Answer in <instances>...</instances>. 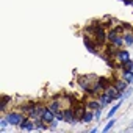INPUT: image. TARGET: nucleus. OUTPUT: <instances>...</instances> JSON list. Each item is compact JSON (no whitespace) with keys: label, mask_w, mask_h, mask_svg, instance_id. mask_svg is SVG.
<instances>
[{"label":"nucleus","mask_w":133,"mask_h":133,"mask_svg":"<svg viewBox=\"0 0 133 133\" xmlns=\"http://www.w3.org/2000/svg\"><path fill=\"white\" fill-rule=\"evenodd\" d=\"M97 78H99V77H96V75H78V77H77V83H78L80 89L88 94V92L92 89V85H94V82H96Z\"/></svg>","instance_id":"f257e3e1"},{"label":"nucleus","mask_w":133,"mask_h":133,"mask_svg":"<svg viewBox=\"0 0 133 133\" xmlns=\"http://www.w3.org/2000/svg\"><path fill=\"white\" fill-rule=\"evenodd\" d=\"M2 114H5L6 116V119H8V122H10V125L11 127H19L21 125V122L25 119V116L27 114H24L22 111H19V110H11V111H6V113H2Z\"/></svg>","instance_id":"f03ea898"},{"label":"nucleus","mask_w":133,"mask_h":133,"mask_svg":"<svg viewBox=\"0 0 133 133\" xmlns=\"http://www.w3.org/2000/svg\"><path fill=\"white\" fill-rule=\"evenodd\" d=\"M111 56L117 61V63H121V64H124L127 59H130V52L127 50V49H113V52H111Z\"/></svg>","instance_id":"7ed1b4c3"},{"label":"nucleus","mask_w":133,"mask_h":133,"mask_svg":"<svg viewBox=\"0 0 133 133\" xmlns=\"http://www.w3.org/2000/svg\"><path fill=\"white\" fill-rule=\"evenodd\" d=\"M83 44H85V47H86V50L89 52V53H92V55H99V45H97V42H96V39H91L89 36H83Z\"/></svg>","instance_id":"20e7f679"},{"label":"nucleus","mask_w":133,"mask_h":133,"mask_svg":"<svg viewBox=\"0 0 133 133\" xmlns=\"http://www.w3.org/2000/svg\"><path fill=\"white\" fill-rule=\"evenodd\" d=\"M45 110H47V105H41V103H36V105L33 107V110H31V111H30L27 116H28V117H31V119H41Z\"/></svg>","instance_id":"39448f33"},{"label":"nucleus","mask_w":133,"mask_h":133,"mask_svg":"<svg viewBox=\"0 0 133 133\" xmlns=\"http://www.w3.org/2000/svg\"><path fill=\"white\" fill-rule=\"evenodd\" d=\"M19 130H25V131H33L35 130V119H31V117H28V116H25V119L21 122V125L17 127Z\"/></svg>","instance_id":"423d86ee"},{"label":"nucleus","mask_w":133,"mask_h":133,"mask_svg":"<svg viewBox=\"0 0 133 133\" xmlns=\"http://www.w3.org/2000/svg\"><path fill=\"white\" fill-rule=\"evenodd\" d=\"M74 119H75V110H74V107H72V105L66 107V108H64V122L71 124Z\"/></svg>","instance_id":"0eeeda50"},{"label":"nucleus","mask_w":133,"mask_h":133,"mask_svg":"<svg viewBox=\"0 0 133 133\" xmlns=\"http://www.w3.org/2000/svg\"><path fill=\"white\" fill-rule=\"evenodd\" d=\"M97 99H99V102H100V107H102V108H105V107H108V105H111V103H113L111 97H110L105 91H102V92L97 96Z\"/></svg>","instance_id":"6e6552de"},{"label":"nucleus","mask_w":133,"mask_h":133,"mask_svg":"<svg viewBox=\"0 0 133 133\" xmlns=\"http://www.w3.org/2000/svg\"><path fill=\"white\" fill-rule=\"evenodd\" d=\"M121 78H124L128 85H133V69H122Z\"/></svg>","instance_id":"1a4fd4ad"},{"label":"nucleus","mask_w":133,"mask_h":133,"mask_svg":"<svg viewBox=\"0 0 133 133\" xmlns=\"http://www.w3.org/2000/svg\"><path fill=\"white\" fill-rule=\"evenodd\" d=\"M13 102V97L8 96V94H3L2 96V100H0V111L2 113H6V108H8V103Z\"/></svg>","instance_id":"9d476101"},{"label":"nucleus","mask_w":133,"mask_h":133,"mask_svg":"<svg viewBox=\"0 0 133 133\" xmlns=\"http://www.w3.org/2000/svg\"><path fill=\"white\" fill-rule=\"evenodd\" d=\"M113 85L116 86V89H117L119 92H124V91H125V89L130 86V85H128V83H127L124 78H116V80L113 82Z\"/></svg>","instance_id":"9b49d317"},{"label":"nucleus","mask_w":133,"mask_h":133,"mask_svg":"<svg viewBox=\"0 0 133 133\" xmlns=\"http://www.w3.org/2000/svg\"><path fill=\"white\" fill-rule=\"evenodd\" d=\"M41 119H42L45 124H50L53 119H56V116H55V113H53V111H52V110L47 107V110L44 111V114H42V117H41Z\"/></svg>","instance_id":"f8f14e48"},{"label":"nucleus","mask_w":133,"mask_h":133,"mask_svg":"<svg viewBox=\"0 0 133 133\" xmlns=\"http://www.w3.org/2000/svg\"><path fill=\"white\" fill-rule=\"evenodd\" d=\"M110 45H113L114 49H122L125 44H124V36L122 35H117V36H114V39L110 42Z\"/></svg>","instance_id":"ddd939ff"},{"label":"nucleus","mask_w":133,"mask_h":133,"mask_svg":"<svg viewBox=\"0 0 133 133\" xmlns=\"http://www.w3.org/2000/svg\"><path fill=\"white\" fill-rule=\"evenodd\" d=\"M85 105H86V108H88V110L94 111V110H97V108L100 107V102H99V99H97V97H91Z\"/></svg>","instance_id":"4468645a"},{"label":"nucleus","mask_w":133,"mask_h":133,"mask_svg":"<svg viewBox=\"0 0 133 133\" xmlns=\"http://www.w3.org/2000/svg\"><path fill=\"white\" fill-rule=\"evenodd\" d=\"M47 107H49L53 113H56V111H59V110L63 108V103H61V100H59V99H52V100H50V103H49Z\"/></svg>","instance_id":"2eb2a0df"},{"label":"nucleus","mask_w":133,"mask_h":133,"mask_svg":"<svg viewBox=\"0 0 133 133\" xmlns=\"http://www.w3.org/2000/svg\"><path fill=\"white\" fill-rule=\"evenodd\" d=\"M122 36H124V44H125L127 47H133V31L125 30Z\"/></svg>","instance_id":"dca6fc26"},{"label":"nucleus","mask_w":133,"mask_h":133,"mask_svg":"<svg viewBox=\"0 0 133 133\" xmlns=\"http://www.w3.org/2000/svg\"><path fill=\"white\" fill-rule=\"evenodd\" d=\"M92 121H94V111L86 110V113L82 116V121H80V122H83V124H89V122H92Z\"/></svg>","instance_id":"f3484780"},{"label":"nucleus","mask_w":133,"mask_h":133,"mask_svg":"<svg viewBox=\"0 0 133 133\" xmlns=\"http://www.w3.org/2000/svg\"><path fill=\"white\" fill-rule=\"evenodd\" d=\"M35 130H38V131L49 130V124H45L42 119H35Z\"/></svg>","instance_id":"a211bd4d"},{"label":"nucleus","mask_w":133,"mask_h":133,"mask_svg":"<svg viewBox=\"0 0 133 133\" xmlns=\"http://www.w3.org/2000/svg\"><path fill=\"white\" fill-rule=\"evenodd\" d=\"M121 105H122V99H121V100H117V102H116V103L113 105V108H110V111H108L107 117H108V119H111V117H113V116H114V114L117 113V110L121 108Z\"/></svg>","instance_id":"6ab92c4d"},{"label":"nucleus","mask_w":133,"mask_h":133,"mask_svg":"<svg viewBox=\"0 0 133 133\" xmlns=\"http://www.w3.org/2000/svg\"><path fill=\"white\" fill-rule=\"evenodd\" d=\"M99 83H100L102 89L105 91L110 85H113V80H111V78H108V77H99Z\"/></svg>","instance_id":"aec40b11"},{"label":"nucleus","mask_w":133,"mask_h":133,"mask_svg":"<svg viewBox=\"0 0 133 133\" xmlns=\"http://www.w3.org/2000/svg\"><path fill=\"white\" fill-rule=\"evenodd\" d=\"M117 35H119V31H117L116 28H110V30L107 31V42L110 44V42L114 39V36H117Z\"/></svg>","instance_id":"412c9836"},{"label":"nucleus","mask_w":133,"mask_h":133,"mask_svg":"<svg viewBox=\"0 0 133 133\" xmlns=\"http://www.w3.org/2000/svg\"><path fill=\"white\" fill-rule=\"evenodd\" d=\"M8 125H10V122H8V119H6V116L2 114V116H0V133H3Z\"/></svg>","instance_id":"4be33fe9"},{"label":"nucleus","mask_w":133,"mask_h":133,"mask_svg":"<svg viewBox=\"0 0 133 133\" xmlns=\"http://www.w3.org/2000/svg\"><path fill=\"white\" fill-rule=\"evenodd\" d=\"M114 124H116V119H114V117H111V119L107 122V125L102 128V131H103V133H107L108 130H111V128H113V125H114Z\"/></svg>","instance_id":"5701e85b"},{"label":"nucleus","mask_w":133,"mask_h":133,"mask_svg":"<svg viewBox=\"0 0 133 133\" xmlns=\"http://www.w3.org/2000/svg\"><path fill=\"white\" fill-rule=\"evenodd\" d=\"M102 110H103L102 107H99L97 110H94V121H97V122L100 121V117H102Z\"/></svg>","instance_id":"b1692460"},{"label":"nucleus","mask_w":133,"mask_h":133,"mask_svg":"<svg viewBox=\"0 0 133 133\" xmlns=\"http://www.w3.org/2000/svg\"><path fill=\"white\" fill-rule=\"evenodd\" d=\"M59 122H61V121H58V119H53V121L49 124V130H56V128H58V125H59Z\"/></svg>","instance_id":"393cba45"},{"label":"nucleus","mask_w":133,"mask_h":133,"mask_svg":"<svg viewBox=\"0 0 133 133\" xmlns=\"http://www.w3.org/2000/svg\"><path fill=\"white\" fill-rule=\"evenodd\" d=\"M55 116H56V119H58V121L64 122V108H61L59 111H56V113H55Z\"/></svg>","instance_id":"a878e982"},{"label":"nucleus","mask_w":133,"mask_h":133,"mask_svg":"<svg viewBox=\"0 0 133 133\" xmlns=\"http://www.w3.org/2000/svg\"><path fill=\"white\" fill-rule=\"evenodd\" d=\"M122 68H124V69H133V59H131V58L127 59V61L122 64Z\"/></svg>","instance_id":"bb28decb"},{"label":"nucleus","mask_w":133,"mask_h":133,"mask_svg":"<svg viewBox=\"0 0 133 133\" xmlns=\"http://www.w3.org/2000/svg\"><path fill=\"white\" fill-rule=\"evenodd\" d=\"M131 92H133V89H131V88L128 86V88H127V89L124 91V99H128V97L131 96Z\"/></svg>","instance_id":"cd10ccee"},{"label":"nucleus","mask_w":133,"mask_h":133,"mask_svg":"<svg viewBox=\"0 0 133 133\" xmlns=\"http://www.w3.org/2000/svg\"><path fill=\"white\" fill-rule=\"evenodd\" d=\"M125 6H130V0H124V2H122Z\"/></svg>","instance_id":"c85d7f7f"},{"label":"nucleus","mask_w":133,"mask_h":133,"mask_svg":"<svg viewBox=\"0 0 133 133\" xmlns=\"http://www.w3.org/2000/svg\"><path fill=\"white\" fill-rule=\"evenodd\" d=\"M89 131H91V133H96V131H97V127H92V128H91Z\"/></svg>","instance_id":"c756f323"},{"label":"nucleus","mask_w":133,"mask_h":133,"mask_svg":"<svg viewBox=\"0 0 133 133\" xmlns=\"http://www.w3.org/2000/svg\"><path fill=\"white\" fill-rule=\"evenodd\" d=\"M130 6H133V0H130Z\"/></svg>","instance_id":"7c9ffc66"},{"label":"nucleus","mask_w":133,"mask_h":133,"mask_svg":"<svg viewBox=\"0 0 133 133\" xmlns=\"http://www.w3.org/2000/svg\"><path fill=\"white\" fill-rule=\"evenodd\" d=\"M121 2H124V0H121Z\"/></svg>","instance_id":"2f4dec72"},{"label":"nucleus","mask_w":133,"mask_h":133,"mask_svg":"<svg viewBox=\"0 0 133 133\" xmlns=\"http://www.w3.org/2000/svg\"><path fill=\"white\" fill-rule=\"evenodd\" d=\"M131 127H133V124H131Z\"/></svg>","instance_id":"473e14b6"}]
</instances>
